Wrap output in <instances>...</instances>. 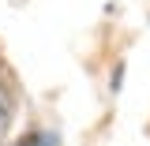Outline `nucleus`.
I'll list each match as a JSON object with an SVG mask.
<instances>
[{"label":"nucleus","instance_id":"1","mask_svg":"<svg viewBox=\"0 0 150 146\" xmlns=\"http://www.w3.org/2000/svg\"><path fill=\"white\" fill-rule=\"evenodd\" d=\"M8 124H11V97H8V90H0V142H4Z\"/></svg>","mask_w":150,"mask_h":146},{"label":"nucleus","instance_id":"2","mask_svg":"<svg viewBox=\"0 0 150 146\" xmlns=\"http://www.w3.org/2000/svg\"><path fill=\"white\" fill-rule=\"evenodd\" d=\"M19 146H49V142H45L41 135H26V139H23V142H19Z\"/></svg>","mask_w":150,"mask_h":146}]
</instances>
